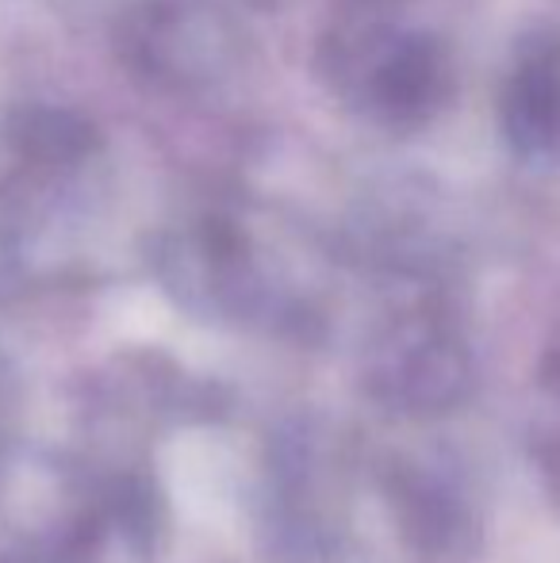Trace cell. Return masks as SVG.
Here are the masks:
<instances>
[{
    "label": "cell",
    "instance_id": "6da1fadb",
    "mask_svg": "<svg viewBox=\"0 0 560 563\" xmlns=\"http://www.w3.org/2000/svg\"><path fill=\"white\" fill-rule=\"evenodd\" d=\"M257 0H142L120 23V54L165 89H211L250 51Z\"/></svg>",
    "mask_w": 560,
    "mask_h": 563
},
{
    "label": "cell",
    "instance_id": "7a4b0ae2",
    "mask_svg": "<svg viewBox=\"0 0 560 563\" xmlns=\"http://www.w3.org/2000/svg\"><path fill=\"white\" fill-rule=\"evenodd\" d=\"M8 142L20 162L43 169H81L100 154V134L85 115L66 108H23L8 119Z\"/></svg>",
    "mask_w": 560,
    "mask_h": 563
}]
</instances>
